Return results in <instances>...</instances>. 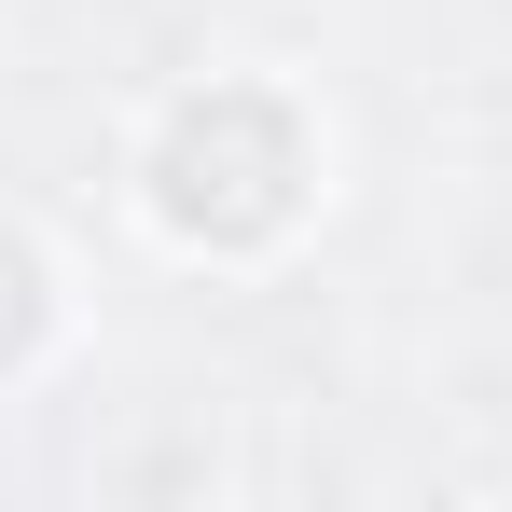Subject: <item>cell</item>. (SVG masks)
<instances>
[{"label":"cell","instance_id":"1","mask_svg":"<svg viewBox=\"0 0 512 512\" xmlns=\"http://www.w3.org/2000/svg\"><path fill=\"white\" fill-rule=\"evenodd\" d=\"M319 111L277 84H194L153 111L139 139V222L194 263H263L305 208H319Z\"/></svg>","mask_w":512,"mask_h":512},{"label":"cell","instance_id":"2","mask_svg":"<svg viewBox=\"0 0 512 512\" xmlns=\"http://www.w3.org/2000/svg\"><path fill=\"white\" fill-rule=\"evenodd\" d=\"M42 346H56V277H42V250L0 222V388H14Z\"/></svg>","mask_w":512,"mask_h":512}]
</instances>
